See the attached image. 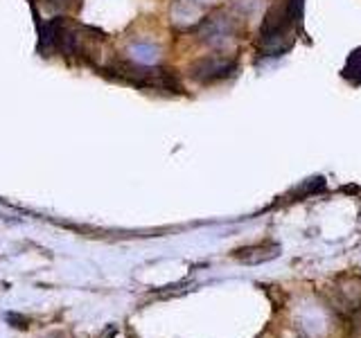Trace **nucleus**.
<instances>
[{"label": "nucleus", "mask_w": 361, "mask_h": 338, "mask_svg": "<svg viewBox=\"0 0 361 338\" xmlns=\"http://www.w3.org/2000/svg\"><path fill=\"white\" fill-rule=\"evenodd\" d=\"M95 41H102L99 32L59 16L50 18L41 32V48L63 56H86L90 54V45H95Z\"/></svg>", "instance_id": "1"}, {"label": "nucleus", "mask_w": 361, "mask_h": 338, "mask_svg": "<svg viewBox=\"0 0 361 338\" xmlns=\"http://www.w3.org/2000/svg\"><path fill=\"white\" fill-rule=\"evenodd\" d=\"M41 3L52 11H66V9L79 5V0H41Z\"/></svg>", "instance_id": "2"}]
</instances>
